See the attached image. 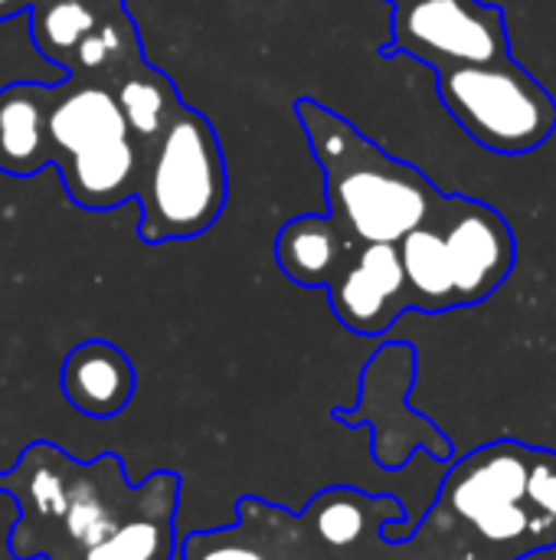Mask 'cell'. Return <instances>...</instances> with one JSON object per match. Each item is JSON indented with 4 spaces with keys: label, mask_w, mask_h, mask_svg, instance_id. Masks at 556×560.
<instances>
[{
    "label": "cell",
    "mask_w": 556,
    "mask_h": 560,
    "mask_svg": "<svg viewBox=\"0 0 556 560\" xmlns=\"http://www.w3.org/2000/svg\"><path fill=\"white\" fill-rule=\"evenodd\" d=\"M180 476L157 469L128 482L118 453L88 463L36 440L0 472L16 522L7 535L13 560H177Z\"/></svg>",
    "instance_id": "1"
},
{
    "label": "cell",
    "mask_w": 556,
    "mask_h": 560,
    "mask_svg": "<svg viewBox=\"0 0 556 560\" xmlns=\"http://www.w3.org/2000/svg\"><path fill=\"white\" fill-rule=\"evenodd\" d=\"M390 522H406L397 495H367L331 486L311 495L305 512L242 495L236 522L180 538L177 560H521L488 545L442 502L403 538H387Z\"/></svg>",
    "instance_id": "2"
},
{
    "label": "cell",
    "mask_w": 556,
    "mask_h": 560,
    "mask_svg": "<svg viewBox=\"0 0 556 560\" xmlns=\"http://www.w3.org/2000/svg\"><path fill=\"white\" fill-rule=\"evenodd\" d=\"M295 115L324 174L328 217L351 240L400 243L439 207L442 190L419 167L387 154L344 115L308 95L295 102Z\"/></svg>",
    "instance_id": "3"
},
{
    "label": "cell",
    "mask_w": 556,
    "mask_h": 560,
    "mask_svg": "<svg viewBox=\"0 0 556 560\" xmlns=\"http://www.w3.org/2000/svg\"><path fill=\"white\" fill-rule=\"evenodd\" d=\"M436 502L521 560L556 548V453L495 440L456 459Z\"/></svg>",
    "instance_id": "4"
},
{
    "label": "cell",
    "mask_w": 556,
    "mask_h": 560,
    "mask_svg": "<svg viewBox=\"0 0 556 560\" xmlns=\"http://www.w3.org/2000/svg\"><path fill=\"white\" fill-rule=\"evenodd\" d=\"M226 158L216 128L190 105L170 118L151 144L134 200L141 207L138 236L144 243L197 240L226 207Z\"/></svg>",
    "instance_id": "5"
},
{
    "label": "cell",
    "mask_w": 556,
    "mask_h": 560,
    "mask_svg": "<svg viewBox=\"0 0 556 560\" xmlns=\"http://www.w3.org/2000/svg\"><path fill=\"white\" fill-rule=\"evenodd\" d=\"M46 131L62 187L75 207L102 213L134 200L141 154L108 85L79 79L59 82Z\"/></svg>",
    "instance_id": "6"
},
{
    "label": "cell",
    "mask_w": 556,
    "mask_h": 560,
    "mask_svg": "<svg viewBox=\"0 0 556 560\" xmlns=\"http://www.w3.org/2000/svg\"><path fill=\"white\" fill-rule=\"evenodd\" d=\"M436 75L446 112L472 141L495 154H528L556 131L554 95L514 56Z\"/></svg>",
    "instance_id": "7"
},
{
    "label": "cell",
    "mask_w": 556,
    "mask_h": 560,
    "mask_svg": "<svg viewBox=\"0 0 556 560\" xmlns=\"http://www.w3.org/2000/svg\"><path fill=\"white\" fill-rule=\"evenodd\" d=\"M416 384V348L406 341H387L364 364L360 397L351 410H331L334 423L374 430V463L380 469H403L416 450L433 459H452L449 436L423 413L410 407Z\"/></svg>",
    "instance_id": "8"
},
{
    "label": "cell",
    "mask_w": 556,
    "mask_h": 560,
    "mask_svg": "<svg viewBox=\"0 0 556 560\" xmlns=\"http://www.w3.org/2000/svg\"><path fill=\"white\" fill-rule=\"evenodd\" d=\"M383 56H410L429 69L482 66L511 56L508 20L485 0H400Z\"/></svg>",
    "instance_id": "9"
},
{
    "label": "cell",
    "mask_w": 556,
    "mask_h": 560,
    "mask_svg": "<svg viewBox=\"0 0 556 560\" xmlns=\"http://www.w3.org/2000/svg\"><path fill=\"white\" fill-rule=\"evenodd\" d=\"M429 220L446 246L456 305L469 308L495 295L518 262V243L508 220L492 203L462 194H442Z\"/></svg>",
    "instance_id": "10"
},
{
    "label": "cell",
    "mask_w": 556,
    "mask_h": 560,
    "mask_svg": "<svg viewBox=\"0 0 556 560\" xmlns=\"http://www.w3.org/2000/svg\"><path fill=\"white\" fill-rule=\"evenodd\" d=\"M334 318L364 338L387 335L410 312L397 243H360L328 285Z\"/></svg>",
    "instance_id": "11"
},
{
    "label": "cell",
    "mask_w": 556,
    "mask_h": 560,
    "mask_svg": "<svg viewBox=\"0 0 556 560\" xmlns=\"http://www.w3.org/2000/svg\"><path fill=\"white\" fill-rule=\"evenodd\" d=\"M59 384L75 413L111 420L131 404L138 390V371L118 345L105 338H88L66 354Z\"/></svg>",
    "instance_id": "12"
},
{
    "label": "cell",
    "mask_w": 556,
    "mask_h": 560,
    "mask_svg": "<svg viewBox=\"0 0 556 560\" xmlns=\"http://www.w3.org/2000/svg\"><path fill=\"white\" fill-rule=\"evenodd\" d=\"M59 82H10L0 89V171L13 177L39 174L56 164L46 115Z\"/></svg>",
    "instance_id": "13"
},
{
    "label": "cell",
    "mask_w": 556,
    "mask_h": 560,
    "mask_svg": "<svg viewBox=\"0 0 556 560\" xmlns=\"http://www.w3.org/2000/svg\"><path fill=\"white\" fill-rule=\"evenodd\" d=\"M357 240H351L331 217L301 213L292 217L275 236L279 269L305 289H328L331 279L344 269V262L357 253Z\"/></svg>",
    "instance_id": "14"
},
{
    "label": "cell",
    "mask_w": 556,
    "mask_h": 560,
    "mask_svg": "<svg viewBox=\"0 0 556 560\" xmlns=\"http://www.w3.org/2000/svg\"><path fill=\"white\" fill-rule=\"evenodd\" d=\"M108 89L125 115V125H128V131L138 144L141 164H144L151 144L161 138V131L170 125V118L180 112L184 102H180L174 82L161 69L147 66L144 59L134 62L128 72H121L115 82H108Z\"/></svg>",
    "instance_id": "15"
},
{
    "label": "cell",
    "mask_w": 556,
    "mask_h": 560,
    "mask_svg": "<svg viewBox=\"0 0 556 560\" xmlns=\"http://www.w3.org/2000/svg\"><path fill=\"white\" fill-rule=\"evenodd\" d=\"M397 249H400V262H403L410 312L439 315V312L459 308L456 305L449 259H446V246H442V236L433 226V220H426L416 230H410L397 243Z\"/></svg>",
    "instance_id": "16"
},
{
    "label": "cell",
    "mask_w": 556,
    "mask_h": 560,
    "mask_svg": "<svg viewBox=\"0 0 556 560\" xmlns=\"http://www.w3.org/2000/svg\"><path fill=\"white\" fill-rule=\"evenodd\" d=\"M118 3H125V0H33L26 10L29 39L46 62H52L56 69H66L75 46Z\"/></svg>",
    "instance_id": "17"
},
{
    "label": "cell",
    "mask_w": 556,
    "mask_h": 560,
    "mask_svg": "<svg viewBox=\"0 0 556 560\" xmlns=\"http://www.w3.org/2000/svg\"><path fill=\"white\" fill-rule=\"evenodd\" d=\"M33 0H0V20H10L16 13H26Z\"/></svg>",
    "instance_id": "18"
},
{
    "label": "cell",
    "mask_w": 556,
    "mask_h": 560,
    "mask_svg": "<svg viewBox=\"0 0 556 560\" xmlns=\"http://www.w3.org/2000/svg\"><path fill=\"white\" fill-rule=\"evenodd\" d=\"M387 3H400V0H387Z\"/></svg>",
    "instance_id": "19"
}]
</instances>
